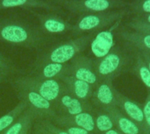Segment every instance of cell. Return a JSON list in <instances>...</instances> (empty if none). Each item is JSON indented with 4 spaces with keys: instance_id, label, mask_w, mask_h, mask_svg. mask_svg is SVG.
I'll return each mask as SVG.
<instances>
[{
    "instance_id": "1",
    "label": "cell",
    "mask_w": 150,
    "mask_h": 134,
    "mask_svg": "<svg viewBox=\"0 0 150 134\" xmlns=\"http://www.w3.org/2000/svg\"><path fill=\"white\" fill-rule=\"evenodd\" d=\"M122 48L120 46H114L112 51L105 57L94 61L95 72L99 82H112L122 72L126 71L130 66H134L136 49Z\"/></svg>"
},
{
    "instance_id": "2",
    "label": "cell",
    "mask_w": 150,
    "mask_h": 134,
    "mask_svg": "<svg viewBox=\"0 0 150 134\" xmlns=\"http://www.w3.org/2000/svg\"><path fill=\"white\" fill-rule=\"evenodd\" d=\"M0 40L26 47H38L45 40L40 30L17 21H0Z\"/></svg>"
},
{
    "instance_id": "3",
    "label": "cell",
    "mask_w": 150,
    "mask_h": 134,
    "mask_svg": "<svg viewBox=\"0 0 150 134\" xmlns=\"http://www.w3.org/2000/svg\"><path fill=\"white\" fill-rule=\"evenodd\" d=\"M15 89H25L40 94L47 100L54 109L62 94L68 90L66 85L59 79H40L26 75H21L14 81Z\"/></svg>"
},
{
    "instance_id": "4",
    "label": "cell",
    "mask_w": 150,
    "mask_h": 134,
    "mask_svg": "<svg viewBox=\"0 0 150 134\" xmlns=\"http://www.w3.org/2000/svg\"><path fill=\"white\" fill-rule=\"evenodd\" d=\"M94 36V33H87L76 39L54 47L47 52L40 54L35 62H54L66 64L68 61L73 60L76 56L79 55V54L83 51L86 47L91 42Z\"/></svg>"
},
{
    "instance_id": "5",
    "label": "cell",
    "mask_w": 150,
    "mask_h": 134,
    "mask_svg": "<svg viewBox=\"0 0 150 134\" xmlns=\"http://www.w3.org/2000/svg\"><path fill=\"white\" fill-rule=\"evenodd\" d=\"M127 11V9H120L117 11L113 10L85 14L75 25H73L72 32L75 34H81L83 32L94 33L95 32L107 28L120 22Z\"/></svg>"
},
{
    "instance_id": "6",
    "label": "cell",
    "mask_w": 150,
    "mask_h": 134,
    "mask_svg": "<svg viewBox=\"0 0 150 134\" xmlns=\"http://www.w3.org/2000/svg\"><path fill=\"white\" fill-rule=\"evenodd\" d=\"M54 3L76 13H95L125 9L130 3L122 0H54Z\"/></svg>"
},
{
    "instance_id": "7",
    "label": "cell",
    "mask_w": 150,
    "mask_h": 134,
    "mask_svg": "<svg viewBox=\"0 0 150 134\" xmlns=\"http://www.w3.org/2000/svg\"><path fill=\"white\" fill-rule=\"evenodd\" d=\"M18 98L25 101L28 107L33 110L36 115L37 120L47 119L52 120L57 113L54 107L40 94L25 89H15Z\"/></svg>"
},
{
    "instance_id": "8",
    "label": "cell",
    "mask_w": 150,
    "mask_h": 134,
    "mask_svg": "<svg viewBox=\"0 0 150 134\" xmlns=\"http://www.w3.org/2000/svg\"><path fill=\"white\" fill-rule=\"evenodd\" d=\"M69 75L91 84L94 88L99 83L94 68V61L84 55L79 54L72 60L69 64Z\"/></svg>"
},
{
    "instance_id": "9",
    "label": "cell",
    "mask_w": 150,
    "mask_h": 134,
    "mask_svg": "<svg viewBox=\"0 0 150 134\" xmlns=\"http://www.w3.org/2000/svg\"><path fill=\"white\" fill-rule=\"evenodd\" d=\"M118 92L112 82L101 81L94 88L91 102L94 108L102 111L117 107Z\"/></svg>"
},
{
    "instance_id": "10",
    "label": "cell",
    "mask_w": 150,
    "mask_h": 134,
    "mask_svg": "<svg viewBox=\"0 0 150 134\" xmlns=\"http://www.w3.org/2000/svg\"><path fill=\"white\" fill-rule=\"evenodd\" d=\"M55 111L59 115L72 116L82 112H94L95 108L91 103H85L77 99L67 90L60 97Z\"/></svg>"
},
{
    "instance_id": "11",
    "label": "cell",
    "mask_w": 150,
    "mask_h": 134,
    "mask_svg": "<svg viewBox=\"0 0 150 134\" xmlns=\"http://www.w3.org/2000/svg\"><path fill=\"white\" fill-rule=\"evenodd\" d=\"M51 121L59 127L76 126L81 127L91 133L98 134L95 126L94 112H82L72 116L57 114Z\"/></svg>"
},
{
    "instance_id": "12",
    "label": "cell",
    "mask_w": 150,
    "mask_h": 134,
    "mask_svg": "<svg viewBox=\"0 0 150 134\" xmlns=\"http://www.w3.org/2000/svg\"><path fill=\"white\" fill-rule=\"evenodd\" d=\"M119 22L112 25L110 30L98 32L91 42V49L97 59H101L106 56L114 47V32L113 30L117 28Z\"/></svg>"
},
{
    "instance_id": "13",
    "label": "cell",
    "mask_w": 150,
    "mask_h": 134,
    "mask_svg": "<svg viewBox=\"0 0 150 134\" xmlns=\"http://www.w3.org/2000/svg\"><path fill=\"white\" fill-rule=\"evenodd\" d=\"M28 75L40 79H59L63 75H69V64L35 62L33 68Z\"/></svg>"
},
{
    "instance_id": "14",
    "label": "cell",
    "mask_w": 150,
    "mask_h": 134,
    "mask_svg": "<svg viewBox=\"0 0 150 134\" xmlns=\"http://www.w3.org/2000/svg\"><path fill=\"white\" fill-rule=\"evenodd\" d=\"M117 107L130 119H132L135 124L139 126L142 134L145 131V122H144V114L142 107L122 95L120 92H118L117 95Z\"/></svg>"
},
{
    "instance_id": "15",
    "label": "cell",
    "mask_w": 150,
    "mask_h": 134,
    "mask_svg": "<svg viewBox=\"0 0 150 134\" xmlns=\"http://www.w3.org/2000/svg\"><path fill=\"white\" fill-rule=\"evenodd\" d=\"M59 80L66 85L69 91L75 97L85 103H91V99L94 90L93 86L83 81L78 80L70 75H63L60 77Z\"/></svg>"
},
{
    "instance_id": "16",
    "label": "cell",
    "mask_w": 150,
    "mask_h": 134,
    "mask_svg": "<svg viewBox=\"0 0 150 134\" xmlns=\"http://www.w3.org/2000/svg\"><path fill=\"white\" fill-rule=\"evenodd\" d=\"M39 22L40 32L42 33L60 34L67 32H72L73 29V25L54 15H40Z\"/></svg>"
},
{
    "instance_id": "17",
    "label": "cell",
    "mask_w": 150,
    "mask_h": 134,
    "mask_svg": "<svg viewBox=\"0 0 150 134\" xmlns=\"http://www.w3.org/2000/svg\"><path fill=\"white\" fill-rule=\"evenodd\" d=\"M111 116L114 127L121 134H142L139 126L127 117L118 107L105 111Z\"/></svg>"
},
{
    "instance_id": "18",
    "label": "cell",
    "mask_w": 150,
    "mask_h": 134,
    "mask_svg": "<svg viewBox=\"0 0 150 134\" xmlns=\"http://www.w3.org/2000/svg\"><path fill=\"white\" fill-rule=\"evenodd\" d=\"M120 34L126 43L129 44L136 50L150 53V34L140 32L127 27L121 30Z\"/></svg>"
},
{
    "instance_id": "19",
    "label": "cell",
    "mask_w": 150,
    "mask_h": 134,
    "mask_svg": "<svg viewBox=\"0 0 150 134\" xmlns=\"http://www.w3.org/2000/svg\"><path fill=\"white\" fill-rule=\"evenodd\" d=\"M34 120H37L36 115L33 110L28 107L4 134H29Z\"/></svg>"
},
{
    "instance_id": "20",
    "label": "cell",
    "mask_w": 150,
    "mask_h": 134,
    "mask_svg": "<svg viewBox=\"0 0 150 134\" xmlns=\"http://www.w3.org/2000/svg\"><path fill=\"white\" fill-rule=\"evenodd\" d=\"M12 7H36L47 11H59L60 7L40 0H0V9Z\"/></svg>"
},
{
    "instance_id": "21",
    "label": "cell",
    "mask_w": 150,
    "mask_h": 134,
    "mask_svg": "<svg viewBox=\"0 0 150 134\" xmlns=\"http://www.w3.org/2000/svg\"><path fill=\"white\" fill-rule=\"evenodd\" d=\"M27 108H28L27 104L25 101L20 100L19 103L18 104V105L12 111H11L9 113L1 117L0 118V133L5 132L10 126H11L13 125V123L18 119V118Z\"/></svg>"
},
{
    "instance_id": "22",
    "label": "cell",
    "mask_w": 150,
    "mask_h": 134,
    "mask_svg": "<svg viewBox=\"0 0 150 134\" xmlns=\"http://www.w3.org/2000/svg\"><path fill=\"white\" fill-rule=\"evenodd\" d=\"M133 68H134L138 77L141 79L143 84L148 88L149 92H150V71L142 54L138 50H136V54H135V59Z\"/></svg>"
},
{
    "instance_id": "23",
    "label": "cell",
    "mask_w": 150,
    "mask_h": 134,
    "mask_svg": "<svg viewBox=\"0 0 150 134\" xmlns=\"http://www.w3.org/2000/svg\"><path fill=\"white\" fill-rule=\"evenodd\" d=\"M94 119L97 133L101 134L114 128L113 121L108 112L95 108Z\"/></svg>"
},
{
    "instance_id": "24",
    "label": "cell",
    "mask_w": 150,
    "mask_h": 134,
    "mask_svg": "<svg viewBox=\"0 0 150 134\" xmlns=\"http://www.w3.org/2000/svg\"><path fill=\"white\" fill-rule=\"evenodd\" d=\"M19 72L20 71L14 66L11 61L0 53V83L8 80Z\"/></svg>"
},
{
    "instance_id": "25",
    "label": "cell",
    "mask_w": 150,
    "mask_h": 134,
    "mask_svg": "<svg viewBox=\"0 0 150 134\" xmlns=\"http://www.w3.org/2000/svg\"><path fill=\"white\" fill-rule=\"evenodd\" d=\"M129 7L136 16L150 14V0H135Z\"/></svg>"
},
{
    "instance_id": "26",
    "label": "cell",
    "mask_w": 150,
    "mask_h": 134,
    "mask_svg": "<svg viewBox=\"0 0 150 134\" xmlns=\"http://www.w3.org/2000/svg\"><path fill=\"white\" fill-rule=\"evenodd\" d=\"M127 26L129 29H132L140 32H145V33L150 34V24L139 20L135 18H133L132 20H130L127 24Z\"/></svg>"
},
{
    "instance_id": "27",
    "label": "cell",
    "mask_w": 150,
    "mask_h": 134,
    "mask_svg": "<svg viewBox=\"0 0 150 134\" xmlns=\"http://www.w3.org/2000/svg\"><path fill=\"white\" fill-rule=\"evenodd\" d=\"M37 121L39 122V124L49 134H69L66 131H64L62 128L55 126L50 120L40 119V120H37Z\"/></svg>"
},
{
    "instance_id": "28",
    "label": "cell",
    "mask_w": 150,
    "mask_h": 134,
    "mask_svg": "<svg viewBox=\"0 0 150 134\" xmlns=\"http://www.w3.org/2000/svg\"><path fill=\"white\" fill-rule=\"evenodd\" d=\"M142 109L145 122V131L143 134H150V92H149V96L144 103Z\"/></svg>"
},
{
    "instance_id": "29",
    "label": "cell",
    "mask_w": 150,
    "mask_h": 134,
    "mask_svg": "<svg viewBox=\"0 0 150 134\" xmlns=\"http://www.w3.org/2000/svg\"><path fill=\"white\" fill-rule=\"evenodd\" d=\"M61 128H62L69 134H93L81 127H76V126H62Z\"/></svg>"
},
{
    "instance_id": "30",
    "label": "cell",
    "mask_w": 150,
    "mask_h": 134,
    "mask_svg": "<svg viewBox=\"0 0 150 134\" xmlns=\"http://www.w3.org/2000/svg\"><path fill=\"white\" fill-rule=\"evenodd\" d=\"M33 134H49L40 124L36 121L33 126Z\"/></svg>"
},
{
    "instance_id": "31",
    "label": "cell",
    "mask_w": 150,
    "mask_h": 134,
    "mask_svg": "<svg viewBox=\"0 0 150 134\" xmlns=\"http://www.w3.org/2000/svg\"><path fill=\"white\" fill-rule=\"evenodd\" d=\"M138 51H140V50H138ZM140 53L142 54V55L144 61H146L147 66H148L150 71V53L149 52H146V51H140Z\"/></svg>"
},
{
    "instance_id": "32",
    "label": "cell",
    "mask_w": 150,
    "mask_h": 134,
    "mask_svg": "<svg viewBox=\"0 0 150 134\" xmlns=\"http://www.w3.org/2000/svg\"><path fill=\"white\" fill-rule=\"evenodd\" d=\"M135 18L142 20L143 22H146L148 24H150V14H147V15H142V16H135Z\"/></svg>"
},
{
    "instance_id": "33",
    "label": "cell",
    "mask_w": 150,
    "mask_h": 134,
    "mask_svg": "<svg viewBox=\"0 0 150 134\" xmlns=\"http://www.w3.org/2000/svg\"><path fill=\"white\" fill-rule=\"evenodd\" d=\"M101 134H121L116 128H113V129H112V130H109V131H107V132H105V133H101Z\"/></svg>"
},
{
    "instance_id": "34",
    "label": "cell",
    "mask_w": 150,
    "mask_h": 134,
    "mask_svg": "<svg viewBox=\"0 0 150 134\" xmlns=\"http://www.w3.org/2000/svg\"><path fill=\"white\" fill-rule=\"evenodd\" d=\"M4 133H0V134H4Z\"/></svg>"
}]
</instances>
